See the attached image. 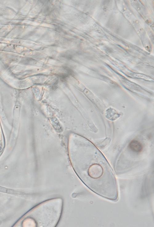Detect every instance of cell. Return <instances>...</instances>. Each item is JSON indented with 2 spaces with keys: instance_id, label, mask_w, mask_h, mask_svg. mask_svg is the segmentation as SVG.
Instances as JSON below:
<instances>
[{
  "instance_id": "6da1fadb",
  "label": "cell",
  "mask_w": 154,
  "mask_h": 227,
  "mask_svg": "<svg viewBox=\"0 0 154 227\" xmlns=\"http://www.w3.org/2000/svg\"><path fill=\"white\" fill-rule=\"evenodd\" d=\"M128 146L131 150L136 153L141 152L143 149V146L141 143L136 140H132L129 143Z\"/></svg>"
},
{
  "instance_id": "7a4b0ae2",
  "label": "cell",
  "mask_w": 154,
  "mask_h": 227,
  "mask_svg": "<svg viewBox=\"0 0 154 227\" xmlns=\"http://www.w3.org/2000/svg\"><path fill=\"white\" fill-rule=\"evenodd\" d=\"M106 113L107 118L112 120H116L120 116V115L116 110L112 108L108 109L107 110Z\"/></svg>"
},
{
  "instance_id": "3957f363",
  "label": "cell",
  "mask_w": 154,
  "mask_h": 227,
  "mask_svg": "<svg viewBox=\"0 0 154 227\" xmlns=\"http://www.w3.org/2000/svg\"><path fill=\"white\" fill-rule=\"evenodd\" d=\"M0 192L4 193H8L17 195H20L21 193L20 191H16L14 190L7 188H6L2 187L0 186Z\"/></svg>"
}]
</instances>
